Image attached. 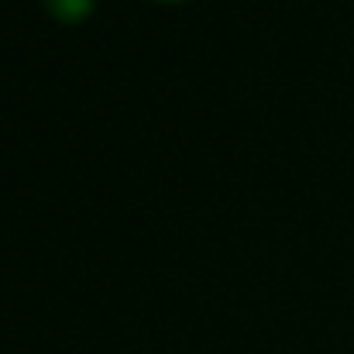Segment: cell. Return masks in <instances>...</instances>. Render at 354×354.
Returning <instances> with one entry per match:
<instances>
[{
  "label": "cell",
  "mask_w": 354,
  "mask_h": 354,
  "mask_svg": "<svg viewBox=\"0 0 354 354\" xmlns=\"http://www.w3.org/2000/svg\"><path fill=\"white\" fill-rule=\"evenodd\" d=\"M97 0H45V10L59 21V24H80L93 14Z\"/></svg>",
  "instance_id": "obj_1"
},
{
  "label": "cell",
  "mask_w": 354,
  "mask_h": 354,
  "mask_svg": "<svg viewBox=\"0 0 354 354\" xmlns=\"http://www.w3.org/2000/svg\"><path fill=\"white\" fill-rule=\"evenodd\" d=\"M158 3H186V0H158Z\"/></svg>",
  "instance_id": "obj_2"
}]
</instances>
